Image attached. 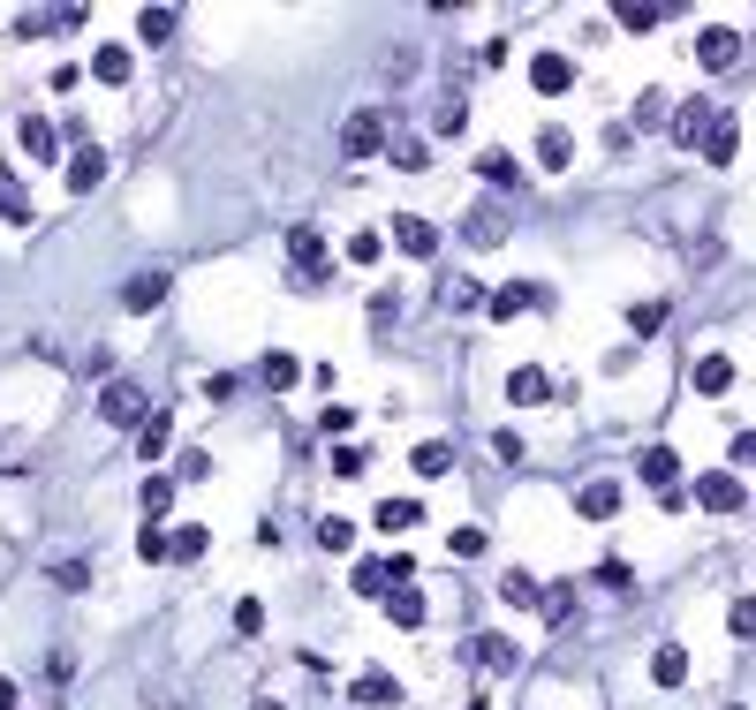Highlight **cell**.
I'll list each match as a JSON object with an SVG mask.
<instances>
[{
	"label": "cell",
	"instance_id": "1",
	"mask_svg": "<svg viewBox=\"0 0 756 710\" xmlns=\"http://www.w3.org/2000/svg\"><path fill=\"white\" fill-rule=\"evenodd\" d=\"M99 416L114 423V431H144V423H152V401H144L129 378H106L99 386Z\"/></svg>",
	"mask_w": 756,
	"mask_h": 710
},
{
	"label": "cell",
	"instance_id": "2",
	"mask_svg": "<svg viewBox=\"0 0 756 710\" xmlns=\"http://www.w3.org/2000/svg\"><path fill=\"white\" fill-rule=\"evenodd\" d=\"M386 136H394V129H386V114H378V106H363V114L341 121V152H348V159H371V152H386Z\"/></svg>",
	"mask_w": 756,
	"mask_h": 710
},
{
	"label": "cell",
	"instance_id": "3",
	"mask_svg": "<svg viewBox=\"0 0 756 710\" xmlns=\"http://www.w3.org/2000/svg\"><path fill=\"white\" fill-rule=\"evenodd\" d=\"M288 265H295V280H318V272L333 265V250H326V235H318V227H288Z\"/></svg>",
	"mask_w": 756,
	"mask_h": 710
},
{
	"label": "cell",
	"instance_id": "4",
	"mask_svg": "<svg viewBox=\"0 0 756 710\" xmlns=\"http://www.w3.org/2000/svg\"><path fill=\"white\" fill-rule=\"evenodd\" d=\"M749 491H741V476L734 469H711V476H696V507L704 514H734Z\"/></svg>",
	"mask_w": 756,
	"mask_h": 710
},
{
	"label": "cell",
	"instance_id": "5",
	"mask_svg": "<svg viewBox=\"0 0 756 710\" xmlns=\"http://www.w3.org/2000/svg\"><path fill=\"white\" fill-rule=\"evenodd\" d=\"M552 295L537 288V280H515V288H492L484 295V310H492V318H522V310H545Z\"/></svg>",
	"mask_w": 756,
	"mask_h": 710
},
{
	"label": "cell",
	"instance_id": "6",
	"mask_svg": "<svg viewBox=\"0 0 756 710\" xmlns=\"http://www.w3.org/2000/svg\"><path fill=\"white\" fill-rule=\"evenodd\" d=\"M567 84H575V61H567V53H537L530 61V91L537 99H560Z\"/></svg>",
	"mask_w": 756,
	"mask_h": 710
},
{
	"label": "cell",
	"instance_id": "7",
	"mask_svg": "<svg viewBox=\"0 0 756 710\" xmlns=\"http://www.w3.org/2000/svg\"><path fill=\"white\" fill-rule=\"evenodd\" d=\"M348 703H363V710H401V688H394V673H356V680H348Z\"/></svg>",
	"mask_w": 756,
	"mask_h": 710
},
{
	"label": "cell",
	"instance_id": "8",
	"mask_svg": "<svg viewBox=\"0 0 756 710\" xmlns=\"http://www.w3.org/2000/svg\"><path fill=\"white\" fill-rule=\"evenodd\" d=\"M167 288H174V280H167V272H137V280H129V288H121V310H137V318H144V310H159V303H167Z\"/></svg>",
	"mask_w": 756,
	"mask_h": 710
},
{
	"label": "cell",
	"instance_id": "9",
	"mask_svg": "<svg viewBox=\"0 0 756 710\" xmlns=\"http://www.w3.org/2000/svg\"><path fill=\"white\" fill-rule=\"evenodd\" d=\"M16 144L31 152V167H53V152H61V129H53V121H38V114H23Z\"/></svg>",
	"mask_w": 756,
	"mask_h": 710
},
{
	"label": "cell",
	"instance_id": "10",
	"mask_svg": "<svg viewBox=\"0 0 756 710\" xmlns=\"http://www.w3.org/2000/svg\"><path fill=\"white\" fill-rule=\"evenodd\" d=\"M575 514H583V522H613V514H620V484H613V476L583 484V491H575Z\"/></svg>",
	"mask_w": 756,
	"mask_h": 710
},
{
	"label": "cell",
	"instance_id": "11",
	"mask_svg": "<svg viewBox=\"0 0 756 710\" xmlns=\"http://www.w3.org/2000/svg\"><path fill=\"white\" fill-rule=\"evenodd\" d=\"M636 476H643L651 491H673V484H681V454H673V446H643Z\"/></svg>",
	"mask_w": 756,
	"mask_h": 710
},
{
	"label": "cell",
	"instance_id": "12",
	"mask_svg": "<svg viewBox=\"0 0 756 710\" xmlns=\"http://www.w3.org/2000/svg\"><path fill=\"white\" fill-rule=\"evenodd\" d=\"M0 220H8V227H31L38 220V212H31V189H23L16 167H0Z\"/></svg>",
	"mask_w": 756,
	"mask_h": 710
},
{
	"label": "cell",
	"instance_id": "13",
	"mask_svg": "<svg viewBox=\"0 0 756 710\" xmlns=\"http://www.w3.org/2000/svg\"><path fill=\"white\" fill-rule=\"evenodd\" d=\"M734 152H741V129H734V114L719 106V121H711V136H704V167H734Z\"/></svg>",
	"mask_w": 756,
	"mask_h": 710
},
{
	"label": "cell",
	"instance_id": "14",
	"mask_svg": "<svg viewBox=\"0 0 756 710\" xmlns=\"http://www.w3.org/2000/svg\"><path fill=\"white\" fill-rule=\"evenodd\" d=\"M394 242H401L409 257H431V250H439V227L416 220V212H394Z\"/></svg>",
	"mask_w": 756,
	"mask_h": 710
},
{
	"label": "cell",
	"instance_id": "15",
	"mask_svg": "<svg viewBox=\"0 0 756 710\" xmlns=\"http://www.w3.org/2000/svg\"><path fill=\"white\" fill-rule=\"evenodd\" d=\"M711 121H719V106H711V99H696V106H681V114H673V136H681L688 152H696V144L711 136Z\"/></svg>",
	"mask_w": 756,
	"mask_h": 710
},
{
	"label": "cell",
	"instance_id": "16",
	"mask_svg": "<svg viewBox=\"0 0 756 710\" xmlns=\"http://www.w3.org/2000/svg\"><path fill=\"white\" fill-rule=\"evenodd\" d=\"M537 612H545L552 627H575V620H583V605H575V582H545V597H537Z\"/></svg>",
	"mask_w": 756,
	"mask_h": 710
},
{
	"label": "cell",
	"instance_id": "17",
	"mask_svg": "<svg viewBox=\"0 0 756 710\" xmlns=\"http://www.w3.org/2000/svg\"><path fill=\"white\" fill-rule=\"evenodd\" d=\"M477 665H484V673H492V680H507V673H515V665H522V650L507 643V635H477Z\"/></svg>",
	"mask_w": 756,
	"mask_h": 710
},
{
	"label": "cell",
	"instance_id": "18",
	"mask_svg": "<svg viewBox=\"0 0 756 710\" xmlns=\"http://www.w3.org/2000/svg\"><path fill=\"white\" fill-rule=\"evenodd\" d=\"M696 61H704V68H734V61H741V38H734V31H719V23H711V31L696 38Z\"/></svg>",
	"mask_w": 756,
	"mask_h": 710
},
{
	"label": "cell",
	"instance_id": "19",
	"mask_svg": "<svg viewBox=\"0 0 756 710\" xmlns=\"http://www.w3.org/2000/svg\"><path fill=\"white\" fill-rule=\"evenodd\" d=\"M537 597H545V582H530L522 567H507V575H499V605H515V612H537Z\"/></svg>",
	"mask_w": 756,
	"mask_h": 710
},
{
	"label": "cell",
	"instance_id": "20",
	"mask_svg": "<svg viewBox=\"0 0 756 710\" xmlns=\"http://www.w3.org/2000/svg\"><path fill=\"white\" fill-rule=\"evenodd\" d=\"M91 76H99V84H129V76H137L129 46H99V53H91Z\"/></svg>",
	"mask_w": 756,
	"mask_h": 710
},
{
	"label": "cell",
	"instance_id": "21",
	"mask_svg": "<svg viewBox=\"0 0 756 710\" xmlns=\"http://www.w3.org/2000/svg\"><path fill=\"white\" fill-rule=\"evenodd\" d=\"M545 393H552V378L537 371V363H522V371L507 378V401H522V408H537V401H545Z\"/></svg>",
	"mask_w": 756,
	"mask_h": 710
},
{
	"label": "cell",
	"instance_id": "22",
	"mask_svg": "<svg viewBox=\"0 0 756 710\" xmlns=\"http://www.w3.org/2000/svg\"><path fill=\"white\" fill-rule=\"evenodd\" d=\"M651 680H658V688H681V680H688V650H681V643H658Z\"/></svg>",
	"mask_w": 756,
	"mask_h": 710
},
{
	"label": "cell",
	"instance_id": "23",
	"mask_svg": "<svg viewBox=\"0 0 756 710\" xmlns=\"http://www.w3.org/2000/svg\"><path fill=\"white\" fill-rule=\"evenodd\" d=\"M99 182H106V152H99V144H84V152L69 159V189H99Z\"/></svg>",
	"mask_w": 756,
	"mask_h": 710
},
{
	"label": "cell",
	"instance_id": "24",
	"mask_svg": "<svg viewBox=\"0 0 756 710\" xmlns=\"http://www.w3.org/2000/svg\"><path fill=\"white\" fill-rule=\"evenodd\" d=\"M386 612H394V627H424V590H386Z\"/></svg>",
	"mask_w": 756,
	"mask_h": 710
},
{
	"label": "cell",
	"instance_id": "25",
	"mask_svg": "<svg viewBox=\"0 0 756 710\" xmlns=\"http://www.w3.org/2000/svg\"><path fill=\"white\" fill-rule=\"evenodd\" d=\"M499 235H507V212H499V204H477V212H469V242H484V250H492Z\"/></svg>",
	"mask_w": 756,
	"mask_h": 710
},
{
	"label": "cell",
	"instance_id": "26",
	"mask_svg": "<svg viewBox=\"0 0 756 710\" xmlns=\"http://www.w3.org/2000/svg\"><path fill=\"white\" fill-rule=\"evenodd\" d=\"M137 507H144V522H159V514L174 507V476H144V491H137Z\"/></svg>",
	"mask_w": 756,
	"mask_h": 710
},
{
	"label": "cell",
	"instance_id": "27",
	"mask_svg": "<svg viewBox=\"0 0 756 710\" xmlns=\"http://www.w3.org/2000/svg\"><path fill=\"white\" fill-rule=\"evenodd\" d=\"M409 461H416V476H447V469H454V446H447V439H424Z\"/></svg>",
	"mask_w": 756,
	"mask_h": 710
},
{
	"label": "cell",
	"instance_id": "28",
	"mask_svg": "<svg viewBox=\"0 0 756 710\" xmlns=\"http://www.w3.org/2000/svg\"><path fill=\"white\" fill-rule=\"evenodd\" d=\"M174 23H182L174 8H144V16H137V38H144V46H167V38H174Z\"/></svg>",
	"mask_w": 756,
	"mask_h": 710
},
{
	"label": "cell",
	"instance_id": "29",
	"mask_svg": "<svg viewBox=\"0 0 756 710\" xmlns=\"http://www.w3.org/2000/svg\"><path fill=\"white\" fill-rule=\"evenodd\" d=\"M386 159L401 174H424V136H386Z\"/></svg>",
	"mask_w": 756,
	"mask_h": 710
},
{
	"label": "cell",
	"instance_id": "30",
	"mask_svg": "<svg viewBox=\"0 0 756 710\" xmlns=\"http://www.w3.org/2000/svg\"><path fill=\"white\" fill-rule=\"evenodd\" d=\"M734 386V363H726V355H704V363H696V393H726Z\"/></svg>",
	"mask_w": 756,
	"mask_h": 710
},
{
	"label": "cell",
	"instance_id": "31",
	"mask_svg": "<svg viewBox=\"0 0 756 710\" xmlns=\"http://www.w3.org/2000/svg\"><path fill=\"white\" fill-rule=\"evenodd\" d=\"M416 522H424L416 499H386V507H378V529H386V537H394V529H416Z\"/></svg>",
	"mask_w": 756,
	"mask_h": 710
},
{
	"label": "cell",
	"instance_id": "32",
	"mask_svg": "<svg viewBox=\"0 0 756 710\" xmlns=\"http://www.w3.org/2000/svg\"><path fill=\"white\" fill-rule=\"evenodd\" d=\"M439 303H447V310H477L484 303V280H462V272H454L447 288H439Z\"/></svg>",
	"mask_w": 756,
	"mask_h": 710
},
{
	"label": "cell",
	"instance_id": "33",
	"mask_svg": "<svg viewBox=\"0 0 756 710\" xmlns=\"http://www.w3.org/2000/svg\"><path fill=\"white\" fill-rule=\"evenodd\" d=\"M167 446H174V423H167V416H152V423L137 431V454H144V461H159Z\"/></svg>",
	"mask_w": 756,
	"mask_h": 710
},
{
	"label": "cell",
	"instance_id": "34",
	"mask_svg": "<svg viewBox=\"0 0 756 710\" xmlns=\"http://www.w3.org/2000/svg\"><path fill=\"white\" fill-rule=\"evenodd\" d=\"M567 159H575L567 129H545V136H537V167H567Z\"/></svg>",
	"mask_w": 756,
	"mask_h": 710
},
{
	"label": "cell",
	"instance_id": "35",
	"mask_svg": "<svg viewBox=\"0 0 756 710\" xmlns=\"http://www.w3.org/2000/svg\"><path fill=\"white\" fill-rule=\"evenodd\" d=\"M295 378H303V363H295V355H280V348L265 355V386H273V393H288Z\"/></svg>",
	"mask_w": 756,
	"mask_h": 710
},
{
	"label": "cell",
	"instance_id": "36",
	"mask_svg": "<svg viewBox=\"0 0 756 710\" xmlns=\"http://www.w3.org/2000/svg\"><path fill=\"white\" fill-rule=\"evenodd\" d=\"M378 257H386V235H378V227L348 235V265H378Z\"/></svg>",
	"mask_w": 756,
	"mask_h": 710
},
{
	"label": "cell",
	"instance_id": "37",
	"mask_svg": "<svg viewBox=\"0 0 756 710\" xmlns=\"http://www.w3.org/2000/svg\"><path fill=\"white\" fill-rule=\"evenodd\" d=\"M386 582H394V575H386V559H356V590L363 597H386Z\"/></svg>",
	"mask_w": 756,
	"mask_h": 710
},
{
	"label": "cell",
	"instance_id": "38",
	"mask_svg": "<svg viewBox=\"0 0 756 710\" xmlns=\"http://www.w3.org/2000/svg\"><path fill=\"white\" fill-rule=\"evenodd\" d=\"M477 167H484V182H492V189H507V182H522V167H515V159H507V152H484V159H477Z\"/></svg>",
	"mask_w": 756,
	"mask_h": 710
},
{
	"label": "cell",
	"instance_id": "39",
	"mask_svg": "<svg viewBox=\"0 0 756 710\" xmlns=\"http://www.w3.org/2000/svg\"><path fill=\"white\" fill-rule=\"evenodd\" d=\"M318 544H326V552H348V544H356V522H341V514H326V522H318Z\"/></svg>",
	"mask_w": 756,
	"mask_h": 710
},
{
	"label": "cell",
	"instance_id": "40",
	"mask_svg": "<svg viewBox=\"0 0 756 710\" xmlns=\"http://www.w3.org/2000/svg\"><path fill=\"white\" fill-rule=\"evenodd\" d=\"M137 559H144V567H159V559H174V537H159V529H137Z\"/></svg>",
	"mask_w": 756,
	"mask_h": 710
},
{
	"label": "cell",
	"instance_id": "41",
	"mask_svg": "<svg viewBox=\"0 0 756 710\" xmlns=\"http://www.w3.org/2000/svg\"><path fill=\"white\" fill-rule=\"evenodd\" d=\"M205 544H212V529H197V522H182V529H174V559H197Z\"/></svg>",
	"mask_w": 756,
	"mask_h": 710
},
{
	"label": "cell",
	"instance_id": "42",
	"mask_svg": "<svg viewBox=\"0 0 756 710\" xmlns=\"http://www.w3.org/2000/svg\"><path fill=\"white\" fill-rule=\"evenodd\" d=\"M613 16H620V23H628V31H651V23H658V8H651V0H620Z\"/></svg>",
	"mask_w": 756,
	"mask_h": 710
},
{
	"label": "cell",
	"instance_id": "43",
	"mask_svg": "<svg viewBox=\"0 0 756 710\" xmlns=\"http://www.w3.org/2000/svg\"><path fill=\"white\" fill-rule=\"evenodd\" d=\"M53 582H61V590H91V567L84 559H53Z\"/></svg>",
	"mask_w": 756,
	"mask_h": 710
},
{
	"label": "cell",
	"instance_id": "44",
	"mask_svg": "<svg viewBox=\"0 0 756 710\" xmlns=\"http://www.w3.org/2000/svg\"><path fill=\"white\" fill-rule=\"evenodd\" d=\"M348 423H356V408H341V401L318 408V431H326V439H348Z\"/></svg>",
	"mask_w": 756,
	"mask_h": 710
},
{
	"label": "cell",
	"instance_id": "45",
	"mask_svg": "<svg viewBox=\"0 0 756 710\" xmlns=\"http://www.w3.org/2000/svg\"><path fill=\"white\" fill-rule=\"evenodd\" d=\"M658 121H666V91H643L636 99V129H658Z\"/></svg>",
	"mask_w": 756,
	"mask_h": 710
},
{
	"label": "cell",
	"instance_id": "46",
	"mask_svg": "<svg viewBox=\"0 0 756 710\" xmlns=\"http://www.w3.org/2000/svg\"><path fill=\"white\" fill-rule=\"evenodd\" d=\"M726 627H734V635H756V597H734V605H726Z\"/></svg>",
	"mask_w": 756,
	"mask_h": 710
},
{
	"label": "cell",
	"instance_id": "47",
	"mask_svg": "<svg viewBox=\"0 0 756 710\" xmlns=\"http://www.w3.org/2000/svg\"><path fill=\"white\" fill-rule=\"evenodd\" d=\"M598 582H605V590H636V575H628V559H598Z\"/></svg>",
	"mask_w": 756,
	"mask_h": 710
},
{
	"label": "cell",
	"instance_id": "48",
	"mask_svg": "<svg viewBox=\"0 0 756 710\" xmlns=\"http://www.w3.org/2000/svg\"><path fill=\"white\" fill-rule=\"evenodd\" d=\"M258 627H265V605H258V597H242V605H235V635H258Z\"/></svg>",
	"mask_w": 756,
	"mask_h": 710
},
{
	"label": "cell",
	"instance_id": "49",
	"mask_svg": "<svg viewBox=\"0 0 756 710\" xmlns=\"http://www.w3.org/2000/svg\"><path fill=\"white\" fill-rule=\"evenodd\" d=\"M371 461H363V446H333V476H363Z\"/></svg>",
	"mask_w": 756,
	"mask_h": 710
},
{
	"label": "cell",
	"instance_id": "50",
	"mask_svg": "<svg viewBox=\"0 0 756 710\" xmlns=\"http://www.w3.org/2000/svg\"><path fill=\"white\" fill-rule=\"evenodd\" d=\"M628 325H636V333H658V325H666V310H658V303H636V310H628Z\"/></svg>",
	"mask_w": 756,
	"mask_h": 710
},
{
	"label": "cell",
	"instance_id": "51",
	"mask_svg": "<svg viewBox=\"0 0 756 710\" xmlns=\"http://www.w3.org/2000/svg\"><path fill=\"white\" fill-rule=\"evenodd\" d=\"M401 318V295H371V325H394Z\"/></svg>",
	"mask_w": 756,
	"mask_h": 710
},
{
	"label": "cell",
	"instance_id": "52",
	"mask_svg": "<svg viewBox=\"0 0 756 710\" xmlns=\"http://www.w3.org/2000/svg\"><path fill=\"white\" fill-rule=\"evenodd\" d=\"M492 454L499 461H522V431H492Z\"/></svg>",
	"mask_w": 756,
	"mask_h": 710
},
{
	"label": "cell",
	"instance_id": "53",
	"mask_svg": "<svg viewBox=\"0 0 756 710\" xmlns=\"http://www.w3.org/2000/svg\"><path fill=\"white\" fill-rule=\"evenodd\" d=\"M484 552V529H454V559H477Z\"/></svg>",
	"mask_w": 756,
	"mask_h": 710
},
{
	"label": "cell",
	"instance_id": "54",
	"mask_svg": "<svg viewBox=\"0 0 756 710\" xmlns=\"http://www.w3.org/2000/svg\"><path fill=\"white\" fill-rule=\"evenodd\" d=\"M462 121H469V114H462V99L439 106V136H462Z\"/></svg>",
	"mask_w": 756,
	"mask_h": 710
},
{
	"label": "cell",
	"instance_id": "55",
	"mask_svg": "<svg viewBox=\"0 0 756 710\" xmlns=\"http://www.w3.org/2000/svg\"><path fill=\"white\" fill-rule=\"evenodd\" d=\"M734 469H756V431H734Z\"/></svg>",
	"mask_w": 756,
	"mask_h": 710
},
{
	"label": "cell",
	"instance_id": "56",
	"mask_svg": "<svg viewBox=\"0 0 756 710\" xmlns=\"http://www.w3.org/2000/svg\"><path fill=\"white\" fill-rule=\"evenodd\" d=\"M0 710H16V680H0Z\"/></svg>",
	"mask_w": 756,
	"mask_h": 710
},
{
	"label": "cell",
	"instance_id": "57",
	"mask_svg": "<svg viewBox=\"0 0 756 710\" xmlns=\"http://www.w3.org/2000/svg\"><path fill=\"white\" fill-rule=\"evenodd\" d=\"M726 710H749V703H726Z\"/></svg>",
	"mask_w": 756,
	"mask_h": 710
},
{
	"label": "cell",
	"instance_id": "58",
	"mask_svg": "<svg viewBox=\"0 0 756 710\" xmlns=\"http://www.w3.org/2000/svg\"><path fill=\"white\" fill-rule=\"evenodd\" d=\"M258 710H280V703H258Z\"/></svg>",
	"mask_w": 756,
	"mask_h": 710
}]
</instances>
